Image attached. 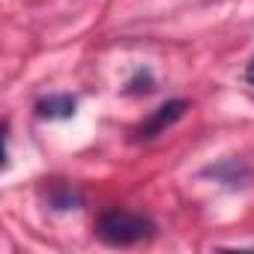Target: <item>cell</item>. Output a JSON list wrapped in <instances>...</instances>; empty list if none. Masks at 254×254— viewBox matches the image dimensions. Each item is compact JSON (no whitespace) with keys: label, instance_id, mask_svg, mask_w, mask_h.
I'll list each match as a JSON object with an SVG mask.
<instances>
[{"label":"cell","instance_id":"1","mask_svg":"<svg viewBox=\"0 0 254 254\" xmlns=\"http://www.w3.org/2000/svg\"><path fill=\"white\" fill-rule=\"evenodd\" d=\"M153 221L135 212H126V209H111L96 221V233L99 239H105L108 245H135L153 236Z\"/></svg>","mask_w":254,"mask_h":254},{"label":"cell","instance_id":"2","mask_svg":"<svg viewBox=\"0 0 254 254\" xmlns=\"http://www.w3.org/2000/svg\"><path fill=\"white\" fill-rule=\"evenodd\" d=\"M186 108H189V102H183V99H174V102H165L162 108H156V111H153V117H150L147 123H141V129H138V141H150V138L162 135L168 126H174V123L186 114Z\"/></svg>","mask_w":254,"mask_h":254},{"label":"cell","instance_id":"3","mask_svg":"<svg viewBox=\"0 0 254 254\" xmlns=\"http://www.w3.org/2000/svg\"><path fill=\"white\" fill-rule=\"evenodd\" d=\"M75 108H78V102L72 96H48V99L36 102V114L42 120H66L75 114Z\"/></svg>","mask_w":254,"mask_h":254},{"label":"cell","instance_id":"4","mask_svg":"<svg viewBox=\"0 0 254 254\" xmlns=\"http://www.w3.org/2000/svg\"><path fill=\"white\" fill-rule=\"evenodd\" d=\"M245 78H248V84H254V60L248 63V69H245Z\"/></svg>","mask_w":254,"mask_h":254}]
</instances>
